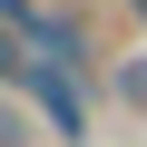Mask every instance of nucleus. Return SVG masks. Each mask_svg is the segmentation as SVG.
Instances as JSON below:
<instances>
[{
	"label": "nucleus",
	"mask_w": 147,
	"mask_h": 147,
	"mask_svg": "<svg viewBox=\"0 0 147 147\" xmlns=\"http://www.w3.org/2000/svg\"><path fill=\"white\" fill-rule=\"evenodd\" d=\"M0 137H10V127H0Z\"/></svg>",
	"instance_id": "obj_3"
},
{
	"label": "nucleus",
	"mask_w": 147,
	"mask_h": 147,
	"mask_svg": "<svg viewBox=\"0 0 147 147\" xmlns=\"http://www.w3.org/2000/svg\"><path fill=\"white\" fill-rule=\"evenodd\" d=\"M137 10H147V0H137Z\"/></svg>",
	"instance_id": "obj_4"
},
{
	"label": "nucleus",
	"mask_w": 147,
	"mask_h": 147,
	"mask_svg": "<svg viewBox=\"0 0 147 147\" xmlns=\"http://www.w3.org/2000/svg\"><path fill=\"white\" fill-rule=\"evenodd\" d=\"M118 88H127V98H137V108H147V59H137V69H127V79H118Z\"/></svg>",
	"instance_id": "obj_2"
},
{
	"label": "nucleus",
	"mask_w": 147,
	"mask_h": 147,
	"mask_svg": "<svg viewBox=\"0 0 147 147\" xmlns=\"http://www.w3.org/2000/svg\"><path fill=\"white\" fill-rule=\"evenodd\" d=\"M0 79H20V39H10V30H0Z\"/></svg>",
	"instance_id": "obj_1"
}]
</instances>
